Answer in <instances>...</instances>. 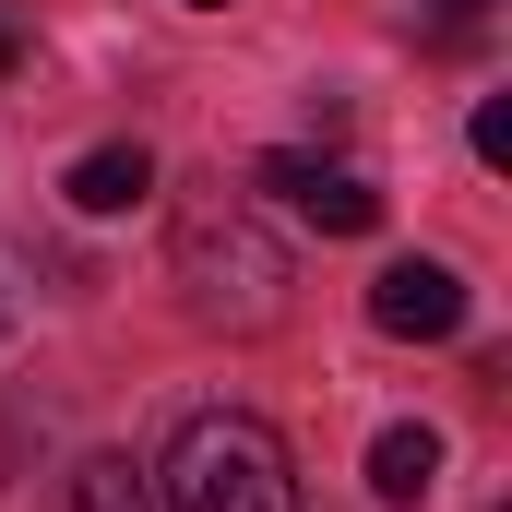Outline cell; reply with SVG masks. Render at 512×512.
Returning a JSON list of instances; mask_svg holds the SVG:
<instances>
[{"label":"cell","instance_id":"1","mask_svg":"<svg viewBox=\"0 0 512 512\" xmlns=\"http://www.w3.org/2000/svg\"><path fill=\"white\" fill-rule=\"evenodd\" d=\"M167 274H179V310L203 322V334H274L286 322V239L262 227L239 191H203V203H179V227H167Z\"/></svg>","mask_w":512,"mask_h":512},{"label":"cell","instance_id":"2","mask_svg":"<svg viewBox=\"0 0 512 512\" xmlns=\"http://www.w3.org/2000/svg\"><path fill=\"white\" fill-rule=\"evenodd\" d=\"M155 512H298V465L262 417L203 405V417H179V441L155 465Z\"/></svg>","mask_w":512,"mask_h":512},{"label":"cell","instance_id":"3","mask_svg":"<svg viewBox=\"0 0 512 512\" xmlns=\"http://www.w3.org/2000/svg\"><path fill=\"white\" fill-rule=\"evenodd\" d=\"M262 191H274L298 227H322V239H370V227H382V191H370L358 167H322V155H262Z\"/></svg>","mask_w":512,"mask_h":512},{"label":"cell","instance_id":"4","mask_svg":"<svg viewBox=\"0 0 512 512\" xmlns=\"http://www.w3.org/2000/svg\"><path fill=\"white\" fill-rule=\"evenodd\" d=\"M370 322L405 334V346H441V334H465V274L453 262H382V286H370Z\"/></svg>","mask_w":512,"mask_h":512},{"label":"cell","instance_id":"5","mask_svg":"<svg viewBox=\"0 0 512 512\" xmlns=\"http://www.w3.org/2000/svg\"><path fill=\"white\" fill-rule=\"evenodd\" d=\"M429 489H441V429H382V441H370V501L417 512Z\"/></svg>","mask_w":512,"mask_h":512},{"label":"cell","instance_id":"6","mask_svg":"<svg viewBox=\"0 0 512 512\" xmlns=\"http://www.w3.org/2000/svg\"><path fill=\"white\" fill-rule=\"evenodd\" d=\"M60 191H72V215H131V203L155 191V155H143V143H96Z\"/></svg>","mask_w":512,"mask_h":512},{"label":"cell","instance_id":"7","mask_svg":"<svg viewBox=\"0 0 512 512\" xmlns=\"http://www.w3.org/2000/svg\"><path fill=\"white\" fill-rule=\"evenodd\" d=\"M60 512H155V477H143L131 453H84L72 489H60Z\"/></svg>","mask_w":512,"mask_h":512},{"label":"cell","instance_id":"8","mask_svg":"<svg viewBox=\"0 0 512 512\" xmlns=\"http://www.w3.org/2000/svg\"><path fill=\"white\" fill-rule=\"evenodd\" d=\"M477 167H512V96L477 108Z\"/></svg>","mask_w":512,"mask_h":512},{"label":"cell","instance_id":"9","mask_svg":"<svg viewBox=\"0 0 512 512\" xmlns=\"http://www.w3.org/2000/svg\"><path fill=\"white\" fill-rule=\"evenodd\" d=\"M429 12H441V36H477L489 24V0H429Z\"/></svg>","mask_w":512,"mask_h":512},{"label":"cell","instance_id":"10","mask_svg":"<svg viewBox=\"0 0 512 512\" xmlns=\"http://www.w3.org/2000/svg\"><path fill=\"white\" fill-rule=\"evenodd\" d=\"M0 72H24V36H12V24H0Z\"/></svg>","mask_w":512,"mask_h":512},{"label":"cell","instance_id":"11","mask_svg":"<svg viewBox=\"0 0 512 512\" xmlns=\"http://www.w3.org/2000/svg\"><path fill=\"white\" fill-rule=\"evenodd\" d=\"M179 12H227V0H179Z\"/></svg>","mask_w":512,"mask_h":512}]
</instances>
